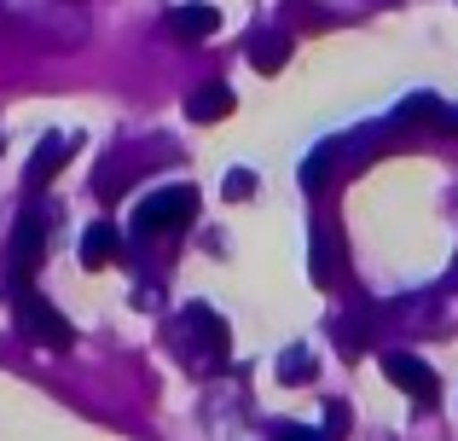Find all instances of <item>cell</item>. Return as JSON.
Wrapping results in <instances>:
<instances>
[{
    "instance_id": "30bf717a",
    "label": "cell",
    "mask_w": 458,
    "mask_h": 441,
    "mask_svg": "<svg viewBox=\"0 0 458 441\" xmlns=\"http://www.w3.org/2000/svg\"><path fill=\"white\" fill-rule=\"evenodd\" d=\"M226 198H250V174H233V181H226Z\"/></svg>"
},
{
    "instance_id": "9c48e42d",
    "label": "cell",
    "mask_w": 458,
    "mask_h": 441,
    "mask_svg": "<svg viewBox=\"0 0 458 441\" xmlns=\"http://www.w3.org/2000/svg\"><path fill=\"white\" fill-rule=\"evenodd\" d=\"M273 64H284V41H279V47H261V53H256V70H273Z\"/></svg>"
},
{
    "instance_id": "3957f363",
    "label": "cell",
    "mask_w": 458,
    "mask_h": 441,
    "mask_svg": "<svg viewBox=\"0 0 458 441\" xmlns=\"http://www.w3.org/2000/svg\"><path fill=\"white\" fill-rule=\"evenodd\" d=\"M389 384H401L406 395H418V401H436V372H429L424 360H412V354H389Z\"/></svg>"
},
{
    "instance_id": "8992f818",
    "label": "cell",
    "mask_w": 458,
    "mask_h": 441,
    "mask_svg": "<svg viewBox=\"0 0 458 441\" xmlns=\"http://www.w3.org/2000/svg\"><path fill=\"white\" fill-rule=\"evenodd\" d=\"M168 30L186 35V41H203V35L221 30V12H215V6H174V12H168Z\"/></svg>"
},
{
    "instance_id": "5b68a950",
    "label": "cell",
    "mask_w": 458,
    "mask_h": 441,
    "mask_svg": "<svg viewBox=\"0 0 458 441\" xmlns=\"http://www.w3.org/2000/svg\"><path fill=\"white\" fill-rule=\"evenodd\" d=\"M186 116H191V123H221V116H233V88H221V81L198 88L186 99Z\"/></svg>"
},
{
    "instance_id": "6da1fadb",
    "label": "cell",
    "mask_w": 458,
    "mask_h": 441,
    "mask_svg": "<svg viewBox=\"0 0 458 441\" xmlns=\"http://www.w3.org/2000/svg\"><path fill=\"white\" fill-rule=\"evenodd\" d=\"M191 209H198V192H191V186H168V192H151L146 204H134V226H140L146 238H157V233H174V226H186Z\"/></svg>"
},
{
    "instance_id": "ba28073f",
    "label": "cell",
    "mask_w": 458,
    "mask_h": 441,
    "mask_svg": "<svg viewBox=\"0 0 458 441\" xmlns=\"http://www.w3.org/2000/svg\"><path fill=\"white\" fill-rule=\"evenodd\" d=\"M111 256H116V238H111V226H93V233L81 238V261H88V267H105Z\"/></svg>"
},
{
    "instance_id": "7a4b0ae2",
    "label": "cell",
    "mask_w": 458,
    "mask_h": 441,
    "mask_svg": "<svg viewBox=\"0 0 458 441\" xmlns=\"http://www.w3.org/2000/svg\"><path fill=\"white\" fill-rule=\"evenodd\" d=\"M18 326L30 343H41V349H70V326L58 319L53 302H41L35 291H18Z\"/></svg>"
},
{
    "instance_id": "52a82bcc",
    "label": "cell",
    "mask_w": 458,
    "mask_h": 441,
    "mask_svg": "<svg viewBox=\"0 0 458 441\" xmlns=\"http://www.w3.org/2000/svg\"><path fill=\"white\" fill-rule=\"evenodd\" d=\"M70 151H76V140H70V134L47 140V146H41V151L30 157V186H47V181H53V174H58V169L70 163Z\"/></svg>"
},
{
    "instance_id": "277c9868",
    "label": "cell",
    "mask_w": 458,
    "mask_h": 441,
    "mask_svg": "<svg viewBox=\"0 0 458 441\" xmlns=\"http://www.w3.org/2000/svg\"><path fill=\"white\" fill-rule=\"evenodd\" d=\"M41 250H47V221L30 209V216L18 221V238H12V267H18V279L41 261Z\"/></svg>"
}]
</instances>
